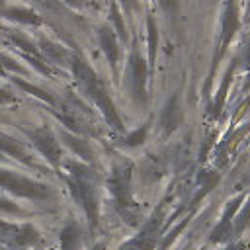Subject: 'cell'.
Here are the masks:
<instances>
[{
  "mask_svg": "<svg viewBox=\"0 0 250 250\" xmlns=\"http://www.w3.org/2000/svg\"><path fill=\"white\" fill-rule=\"evenodd\" d=\"M109 191L117 203L119 213L131 223L137 225V213H135V203L131 199V189H129V172L125 168H115L109 180Z\"/></svg>",
  "mask_w": 250,
  "mask_h": 250,
  "instance_id": "6da1fadb",
  "label": "cell"
},
{
  "mask_svg": "<svg viewBox=\"0 0 250 250\" xmlns=\"http://www.w3.org/2000/svg\"><path fill=\"white\" fill-rule=\"evenodd\" d=\"M244 201V195H238L236 199H230L223 211V217L219 221V225L211 230V236L209 240L213 244H221V242H229L232 236H234V227H232V219H234V213L240 209V203Z\"/></svg>",
  "mask_w": 250,
  "mask_h": 250,
  "instance_id": "7a4b0ae2",
  "label": "cell"
},
{
  "mask_svg": "<svg viewBox=\"0 0 250 250\" xmlns=\"http://www.w3.org/2000/svg\"><path fill=\"white\" fill-rule=\"evenodd\" d=\"M70 188L74 191V197L80 201V205L86 211V217L90 221V227L96 229L98 227V203H96V195H94V188L90 184H86L84 180H72Z\"/></svg>",
  "mask_w": 250,
  "mask_h": 250,
  "instance_id": "3957f363",
  "label": "cell"
},
{
  "mask_svg": "<svg viewBox=\"0 0 250 250\" xmlns=\"http://www.w3.org/2000/svg\"><path fill=\"white\" fill-rule=\"evenodd\" d=\"M0 184L10 188L12 191L20 193V195H27V197H45L47 195V189L35 182H29L25 178H18L14 174H8V172H0Z\"/></svg>",
  "mask_w": 250,
  "mask_h": 250,
  "instance_id": "277c9868",
  "label": "cell"
},
{
  "mask_svg": "<svg viewBox=\"0 0 250 250\" xmlns=\"http://www.w3.org/2000/svg\"><path fill=\"white\" fill-rule=\"evenodd\" d=\"M33 139H35V145L39 146V150H41L51 162H57V160H59L61 150H59V146H57V143H55V139H53V135H51L49 131H39V133L33 135Z\"/></svg>",
  "mask_w": 250,
  "mask_h": 250,
  "instance_id": "5b68a950",
  "label": "cell"
},
{
  "mask_svg": "<svg viewBox=\"0 0 250 250\" xmlns=\"http://www.w3.org/2000/svg\"><path fill=\"white\" fill-rule=\"evenodd\" d=\"M82 246V230L78 225L70 223L61 230V248L62 250H80Z\"/></svg>",
  "mask_w": 250,
  "mask_h": 250,
  "instance_id": "8992f818",
  "label": "cell"
},
{
  "mask_svg": "<svg viewBox=\"0 0 250 250\" xmlns=\"http://www.w3.org/2000/svg\"><path fill=\"white\" fill-rule=\"evenodd\" d=\"M145 72H146V68H145V62H143V59H139V55H133V90H135V94L145 102Z\"/></svg>",
  "mask_w": 250,
  "mask_h": 250,
  "instance_id": "52a82bcc",
  "label": "cell"
},
{
  "mask_svg": "<svg viewBox=\"0 0 250 250\" xmlns=\"http://www.w3.org/2000/svg\"><path fill=\"white\" fill-rule=\"evenodd\" d=\"M180 119H182V113H180V109L176 105V98H174V100L168 102V105H166V109L162 113V125H164L166 131H174L178 127Z\"/></svg>",
  "mask_w": 250,
  "mask_h": 250,
  "instance_id": "ba28073f",
  "label": "cell"
},
{
  "mask_svg": "<svg viewBox=\"0 0 250 250\" xmlns=\"http://www.w3.org/2000/svg\"><path fill=\"white\" fill-rule=\"evenodd\" d=\"M100 39H102L104 51L107 53V57H109L111 64H115V62H117V55H119V51H117V45H115V37H113V35H111L107 29H104V31L100 33Z\"/></svg>",
  "mask_w": 250,
  "mask_h": 250,
  "instance_id": "9c48e42d",
  "label": "cell"
},
{
  "mask_svg": "<svg viewBox=\"0 0 250 250\" xmlns=\"http://www.w3.org/2000/svg\"><path fill=\"white\" fill-rule=\"evenodd\" d=\"M236 25H238V21H236V12H234V10H232V6H230V8H229V12H227V16H225V23H223V31H225L223 41H225V45H227V43H229V39L234 35Z\"/></svg>",
  "mask_w": 250,
  "mask_h": 250,
  "instance_id": "30bf717a",
  "label": "cell"
},
{
  "mask_svg": "<svg viewBox=\"0 0 250 250\" xmlns=\"http://www.w3.org/2000/svg\"><path fill=\"white\" fill-rule=\"evenodd\" d=\"M248 225H250V199L244 203V207L240 209V213L234 217V225H232L234 227V236L240 234Z\"/></svg>",
  "mask_w": 250,
  "mask_h": 250,
  "instance_id": "8fae6325",
  "label": "cell"
},
{
  "mask_svg": "<svg viewBox=\"0 0 250 250\" xmlns=\"http://www.w3.org/2000/svg\"><path fill=\"white\" fill-rule=\"evenodd\" d=\"M197 182H199V186L203 188V191L209 193V191L219 184V174L213 172V170H203V172H199Z\"/></svg>",
  "mask_w": 250,
  "mask_h": 250,
  "instance_id": "7c38bea8",
  "label": "cell"
},
{
  "mask_svg": "<svg viewBox=\"0 0 250 250\" xmlns=\"http://www.w3.org/2000/svg\"><path fill=\"white\" fill-rule=\"evenodd\" d=\"M64 139H66V143L72 146V150L78 152V156H82V158H86V160H92V150H90V146L86 145V141H80V139H74V137H68V135H64Z\"/></svg>",
  "mask_w": 250,
  "mask_h": 250,
  "instance_id": "4fadbf2b",
  "label": "cell"
},
{
  "mask_svg": "<svg viewBox=\"0 0 250 250\" xmlns=\"http://www.w3.org/2000/svg\"><path fill=\"white\" fill-rule=\"evenodd\" d=\"M146 125L143 127V129H137L135 133H131L127 139H125V145H129V146H135V145H141L143 141H145V137H146Z\"/></svg>",
  "mask_w": 250,
  "mask_h": 250,
  "instance_id": "5bb4252c",
  "label": "cell"
},
{
  "mask_svg": "<svg viewBox=\"0 0 250 250\" xmlns=\"http://www.w3.org/2000/svg\"><path fill=\"white\" fill-rule=\"evenodd\" d=\"M113 20H115V23H117V29H119V33H121V37H125V27H123V23H121V16H119V12L113 8Z\"/></svg>",
  "mask_w": 250,
  "mask_h": 250,
  "instance_id": "9a60e30c",
  "label": "cell"
},
{
  "mask_svg": "<svg viewBox=\"0 0 250 250\" xmlns=\"http://www.w3.org/2000/svg\"><path fill=\"white\" fill-rule=\"evenodd\" d=\"M121 250H139V248H137V246H135V244L129 240V242H125V244L121 246Z\"/></svg>",
  "mask_w": 250,
  "mask_h": 250,
  "instance_id": "2e32d148",
  "label": "cell"
},
{
  "mask_svg": "<svg viewBox=\"0 0 250 250\" xmlns=\"http://www.w3.org/2000/svg\"><path fill=\"white\" fill-rule=\"evenodd\" d=\"M121 2H123L127 8H133V6H135V0H121Z\"/></svg>",
  "mask_w": 250,
  "mask_h": 250,
  "instance_id": "e0dca14e",
  "label": "cell"
},
{
  "mask_svg": "<svg viewBox=\"0 0 250 250\" xmlns=\"http://www.w3.org/2000/svg\"><path fill=\"white\" fill-rule=\"evenodd\" d=\"M180 250H193V246H191V244H186V246H184V248H180Z\"/></svg>",
  "mask_w": 250,
  "mask_h": 250,
  "instance_id": "ac0fdd59",
  "label": "cell"
},
{
  "mask_svg": "<svg viewBox=\"0 0 250 250\" xmlns=\"http://www.w3.org/2000/svg\"><path fill=\"white\" fill-rule=\"evenodd\" d=\"M160 2H162V6H164V8H168V4H170V0H160Z\"/></svg>",
  "mask_w": 250,
  "mask_h": 250,
  "instance_id": "d6986e66",
  "label": "cell"
},
{
  "mask_svg": "<svg viewBox=\"0 0 250 250\" xmlns=\"http://www.w3.org/2000/svg\"><path fill=\"white\" fill-rule=\"evenodd\" d=\"M94 250H102V246H96V248H94Z\"/></svg>",
  "mask_w": 250,
  "mask_h": 250,
  "instance_id": "ffe728a7",
  "label": "cell"
},
{
  "mask_svg": "<svg viewBox=\"0 0 250 250\" xmlns=\"http://www.w3.org/2000/svg\"><path fill=\"white\" fill-rule=\"evenodd\" d=\"M0 250H2V248H0Z\"/></svg>",
  "mask_w": 250,
  "mask_h": 250,
  "instance_id": "44dd1931",
  "label": "cell"
}]
</instances>
